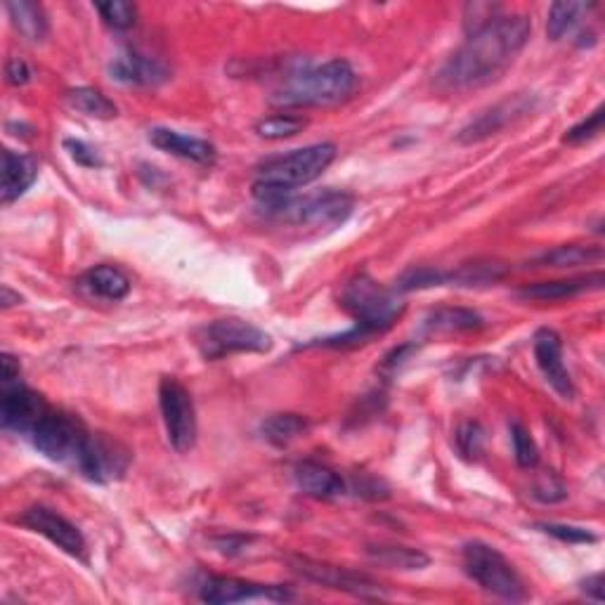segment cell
<instances>
[{"label": "cell", "instance_id": "cell-29", "mask_svg": "<svg viewBox=\"0 0 605 605\" xmlns=\"http://www.w3.org/2000/svg\"><path fill=\"white\" fill-rule=\"evenodd\" d=\"M308 128V119L298 117V114H275L256 123V133L263 140H286L302 133Z\"/></svg>", "mask_w": 605, "mask_h": 605}, {"label": "cell", "instance_id": "cell-12", "mask_svg": "<svg viewBox=\"0 0 605 605\" xmlns=\"http://www.w3.org/2000/svg\"><path fill=\"white\" fill-rule=\"evenodd\" d=\"M20 523L32 532H38V535L52 542L57 549H62L64 554L74 558H85V539L81 535V530L57 511L48 507H32L22 513Z\"/></svg>", "mask_w": 605, "mask_h": 605}, {"label": "cell", "instance_id": "cell-25", "mask_svg": "<svg viewBox=\"0 0 605 605\" xmlns=\"http://www.w3.org/2000/svg\"><path fill=\"white\" fill-rule=\"evenodd\" d=\"M369 556L377 560L379 566L393 570H424L428 566V556L412 546L400 544H379L369 546Z\"/></svg>", "mask_w": 605, "mask_h": 605}, {"label": "cell", "instance_id": "cell-5", "mask_svg": "<svg viewBox=\"0 0 605 605\" xmlns=\"http://www.w3.org/2000/svg\"><path fill=\"white\" fill-rule=\"evenodd\" d=\"M334 158L336 145H331V142H317V145L300 147L289 154L272 156L258 166L253 197L263 206L286 194H294L298 187H306L320 178L334 164Z\"/></svg>", "mask_w": 605, "mask_h": 605}, {"label": "cell", "instance_id": "cell-36", "mask_svg": "<svg viewBox=\"0 0 605 605\" xmlns=\"http://www.w3.org/2000/svg\"><path fill=\"white\" fill-rule=\"evenodd\" d=\"M64 150L79 166H85V168L103 166V158L97 156V152L91 145H85L83 140H64Z\"/></svg>", "mask_w": 605, "mask_h": 605}, {"label": "cell", "instance_id": "cell-28", "mask_svg": "<svg viewBox=\"0 0 605 605\" xmlns=\"http://www.w3.org/2000/svg\"><path fill=\"white\" fill-rule=\"evenodd\" d=\"M67 103L74 107L76 111L85 114V117H95V119H114L117 117V105L111 103L107 95H103L95 88H74L67 93Z\"/></svg>", "mask_w": 605, "mask_h": 605}, {"label": "cell", "instance_id": "cell-33", "mask_svg": "<svg viewBox=\"0 0 605 605\" xmlns=\"http://www.w3.org/2000/svg\"><path fill=\"white\" fill-rule=\"evenodd\" d=\"M603 114H605L603 105L596 107L586 119H582L578 126L570 128V131L564 135V142H568V145H582V142H586V140H594L603 128Z\"/></svg>", "mask_w": 605, "mask_h": 605}, {"label": "cell", "instance_id": "cell-38", "mask_svg": "<svg viewBox=\"0 0 605 605\" xmlns=\"http://www.w3.org/2000/svg\"><path fill=\"white\" fill-rule=\"evenodd\" d=\"M34 71L32 67H28L26 60H22V57H10L8 64H5V79L10 85H26L28 81H32Z\"/></svg>", "mask_w": 605, "mask_h": 605}, {"label": "cell", "instance_id": "cell-1", "mask_svg": "<svg viewBox=\"0 0 605 605\" xmlns=\"http://www.w3.org/2000/svg\"><path fill=\"white\" fill-rule=\"evenodd\" d=\"M530 32L525 14H497L448 57L438 71V85L444 91H471L497 81L521 55Z\"/></svg>", "mask_w": 605, "mask_h": 605}, {"label": "cell", "instance_id": "cell-40", "mask_svg": "<svg viewBox=\"0 0 605 605\" xmlns=\"http://www.w3.org/2000/svg\"><path fill=\"white\" fill-rule=\"evenodd\" d=\"M20 379V363L12 355H3V385H14Z\"/></svg>", "mask_w": 605, "mask_h": 605}, {"label": "cell", "instance_id": "cell-21", "mask_svg": "<svg viewBox=\"0 0 605 605\" xmlns=\"http://www.w3.org/2000/svg\"><path fill=\"white\" fill-rule=\"evenodd\" d=\"M38 176V162L32 154H20L5 150L3 152V185H0V201L12 204L17 201Z\"/></svg>", "mask_w": 605, "mask_h": 605}, {"label": "cell", "instance_id": "cell-39", "mask_svg": "<svg viewBox=\"0 0 605 605\" xmlns=\"http://www.w3.org/2000/svg\"><path fill=\"white\" fill-rule=\"evenodd\" d=\"M582 592L589 596V598H594V601H603V574L596 572L592 574V578H586L582 584Z\"/></svg>", "mask_w": 605, "mask_h": 605}, {"label": "cell", "instance_id": "cell-27", "mask_svg": "<svg viewBox=\"0 0 605 605\" xmlns=\"http://www.w3.org/2000/svg\"><path fill=\"white\" fill-rule=\"evenodd\" d=\"M424 327L426 331H434V334H452V331L478 329L483 327V320L478 312L466 308H442L430 315Z\"/></svg>", "mask_w": 605, "mask_h": 605}, {"label": "cell", "instance_id": "cell-41", "mask_svg": "<svg viewBox=\"0 0 605 605\" xmlns=\"http://www.w3.org/2000/svg\"><path fill=\"white\" fill-rule=\"evenodd\" d=\"M17 302H22V296L12 294L10 286H3V308H12V306H17Z\"/></svg>", "mask_w": 605, "mask_h": 605}, {"label": "cell", "instance_id": "cell-11", "mask_svg": "<svg viewBox=\"0 0 605 605\" xmlns=\"http://www.w3.org/2000/svg\"><path fill=\"white\" fill-rule=\"evenodd\" d=\"M197 589H199V598L204 603H213V605H229V603H241V601H253V598L284 603V601L294 598L289 589H284V586L258 584V582L237 580V578H223V574H206V578L199 582Z\"/></svg>", "mask_w": 605, "mask_h": 605}, {"label": "cell", "instance_id": "cell-30", "mask_svg": "<svg viewBox=\"0 0 605 605\" xmlns=\"http://www.w3.org/2000/svg\"><path fill=\"white\" fill-rule=\"evenodd\" d=\"M448 282H450V272L434 270V268H412L395 282V294L430 289V286H442Z\"/></svg>", "mask_w": 605, "mask_h": 605}, {"label": "cell", "instance_id": "cell-13", "mask_svg": "<svg viewBox=\"0 0 605 605\" xmlns=\"http://www.w3.org/2000/svg\"><path fill=\"white\" fill-rule=\"evenodd\" d=\"M532 351H535L537 367L542 371L544 381L549 383L554 391L564 398H574V383L570 379V371L564 363V341L554 329H539L535 339H532Z\"/></svg>", "mask_w": 605, "mask_h": 605}, {"label": "cell", "instance_id": "cell-37", "mask_svg": "<svg viewBox=\"0 0 605 605\" xmlns=\"http://www.w3.org/2000/svg\"><path fill=\"white\" fill-rule=\"evenodd\" d=\"M535 495L539 501H546V503H554V501H560V499H566V487L564 483H560L554 473L549 475H542V478L537 481L535 485Z\"/></svg>", "mask_w": 605, "mask_h": 605}, {"label": "cell", "instance_id": "cell-9", "mask_svg": "<svg viewBox=\"0 0 605 605\" xmlns=\"http://www.w3.org/2000/svg\"><path fill=\"white\" fill-rule=\"evenodd\" d=\"M158 407L170 448L180 454L190 452L197 442V412L190 391L176 377H164L158 383Z\"/></svg>", "mask_w": 605, "mask_h": 605}, {"label": "cell", "instance_id": "cell-20", "mask_svg": "<svg viewBox=\"0 0 605 605\" xmlns=\"http://www.w3.org/2000/svg\"><path fill=\"white\" fill-rule=\"evenodd\" d=\"M605 282L603 272H589L582 277H570V280H556V282H537V284H525L518 296L527 300H566L572 296H580L584 292H596Z\"/></svg>", "mask_w": 605, "mask_h": 605}, {"label": "cell", "instance_id": "cell-18", "mask_svg": "<svg viewBox=\"0 0 605 605\" xmlns=\"http://www.w3.org/2000/svg\"><path fill=\"white\" fill-rule=\"evenodd\" d=\"M79 289L99 300H109V302H119L128 294H131V280L123 270L114 268V265H95L88 272H83L76 282Z\"/></svg>", "mask_w": 605, "mask_h": 605}, {"label": "cell", "instance_id": "cell-16", "mask_svg": "<svg viewBox=\"0 0 605 605\" xmlns=\"http://www.w3.org/2000/svg\"><path fill=\"white\" fill-rule=\"evenodd\" d=\"M109 76L117 83L135 85V88H156L170 79V71L154 57L131 50L114 57L109 62Z\"/></svg>", "mask_w": 605, "mask_h": 605}, {"label": "cell", "instance_id": "cell-17", "mask_svg": "<svg viewBox=\"0 0 605 605\" xmlns=\"http://www.w3.org/2000/svg\"><path fill=\"white\" fill-rule=\"evenodd\" d=\"M150 142L166 154H173L185 162H192L199 166H213L215 164V147L209 140H201L194 135H185L173 131V128H152Z\"/></svg>", "mask_w": 605, "mask_h": 605}, {"label": "cell", "instance_id": "cell-10", "mask_svg": "<svg viewBox=\"0 0 605 605\" xmlns=\"http://www.w3.org/2000/svg\"><path fill=\"white\" fill-rule=\"evenodd\" d=\"M292 568L300 574V578H306V580L317 582L322 586L339 589V592L353 594L359 598H383L385 596L379 582H373L369 574L351 570V568L331 566V564H322V560H312V558H302V556L292 558Z\"/></svg>", "mask_w": 605, "mask_h": 605}, {"label": "cell", "instance_id": "cell-14", "mask_svg": "<svg viewBox=\"0 0 605 605\" xmlns=\"http://www.w3.org/2000/svg\"><path fill=\"white\" fill-rule=\"evenodd\" d=\"M50 407L38 393L14 383L3 388V402H0V419L8 430H17L22 436H32L34 426Z\"/></svg>", "mask_w": 605, "mask_h": 605}, {"label": "cell", "instance_id": "cell-24", "mask_svg": "<svg viewBox=\"0 0 605 605\" xmlns=\"http://www.w3.org/2000/svg\"><path fill=\"white\" fill-rule=\"evenodd\" d=\"M603 249L601 247H582V244H566V247H556L537 256L535 265L539 268H578L589 263H601Z\"/></svg>", "mask_w": 605, "mask_h": 605}, {"label": "cell", "instance_id": "cell-23", "mask_svg": "<svg viewBox=\"0 0 605 605\" xmlns=\"http://www.w3.org/2000/svg\"><path fill=\"white\" fill-rule=\"evenodd\" d=\"M596 8V3H578V0H564V3H554L549 10V20H546V34L551 40L566 38L580 26L584 14Z\"/></svg>", "mask_w": 605, "mask_h": 605}, {"label": "cell", "instance_id": "cell-26", "mask_svg": "<svg viewBox=\"0 0 605 605\" xmlns=\"http://www.w3.org/2000/svg\"><path fill=\"white\" fill-rule=\"evenodd\" d=\"M308 428H310L308 419L300 414H272L261 424L265 440L277 444V448H284V444L294 442L296 438L306 434Z\"/></svg>", "mask_w": 605, "mask_h": 605}, {"label": "cell", "instance_id": "cell-34", "mask_svg": "<svg viewBox=\"0 0 605 605\" xmlns=\"http://www.w3.org/2000/svg\"><path fill=\"white\" fill-rule=\"evenodd\" d=\"M483 442H485V430H483L481 424L468 422V424H461L459 426V430H456V448H459L461 456H466V459L478 456L481 450H483Z\"/></svg>", "mask_w": 605, "mask_h": 605}, {"label": "cell", "instance_id": "cell-19", "mask_svg": "<svg viewBox=\"0 0 605 605\" xmlns=\"http://www.w3.org/2000/svg\"><path fill=\"white\" fill-rule=\"evenodd\" d=\"M294 481L302 495L312 499H334L345 493V483L341 475L320 461H300L294 468Z\"/></svg>", "mask_w": 605, "mask_h": 605}, {"label": "cell", "instance_id": "cell-22", "mask_svg": "<svg viewBox=\"0 0 605 605\" xmlns=\"http://www.w3.org/2000/svg\"><path fill=\"white\" fill-rule=\"evenodd\" d=\"M5 10L10 14L12 26L17 28L26 40H34V43L46 40L50 24L43 5L32 3V0H10V3H5Z\"/></svg>", "mask_w": 605, "mask_h": 605}, {"label": "cell", "instance_id": "cell-31", "mask_svg": "<svg viewBox=\"0 0 605 605\" xmlns=\"http://www.w3.org/2000/svg\"><path fill=\"white\" fill-rule=\"evenodd\" d=\"M103 22L114 28V32H128L138 20V8L126 0H107V3H95Z\"/></svg>", "mask_w": 605, "mask_h": 605}, {"label": "cell", "instance_id": "cell-4", "mask_svg": "<svg viewBox=\"0 0 605 605\" xmlns=\"http://www.w3.org/2000/svg\"><path fill=\"white\" fill-rule=\"evenodd\" d=\"M341 306L355 317V327L343 331L339 336L322 339L317 345L324 348H348V345H359L369 341L371 336L381 334V331L391 329L398 317L402 315V302L395 298L393 292H385L365 272H359L341 294Z\"/></svg>", "mask_w": 605, "mask_h": 605}, {"label": "cell", "instance_id": "cell-8", "mask_svg": "<svg viewBox=\"0 0 605 605\" xmlns=\"http://www.w3.org/2000/svg\"><path fill=\"white\" fill-rule=\"evenodd\" d=\"M197 345L206 359H221L235 353H268L272 339L261 327L239 317H225L199 329Z\"/></svg>", "mask_w": 605, "mask_h": 605}, {"label": "cell", "instance_id": "cell-3", "mask_svg": "<svg viewBox=\"0 0 605 605\" xmlns=\"http://www.w3.org/2000/svg\"><path fill=\"white\" fill-rule=\"evenodd\" d=\"M357 88V74L348 60H329L324 64L286 71L284 79L272 95L277 107L306 109V107H331L348 99Z\"/></svg>", "mask_w": 605, "mask_h": 605}, {"label": "cell", "instance_id": "cell-35", "mask_svg": "<svg viewBox=\"0 0 605 605\" xmlns=\"http://www.w3.org/2000/svg\"><path fill=\"white\" fill-rule=\"evenodd\" d=\"M537 530L546 532V535H551L560 542H568V544H594L596 542V535L594 532H589L584 527H578V525H564V523H537L535 525Z\"/></svg>", "mask_w": 605, "mask_h": 605}, {"label": "cell", "instance_id": "cell-7", "mask_svg": "<svg viewBox=\"0 0 605 605\" xmlns=\"http://www.w3.org/2000/svg\"><path fill=\"white\" fill-rule=\"evenodd\" d=\"M464 570L468 578L481 584L487 594L503 601H525L527 589L511 560L485 542L464 544Z\"/></svg>", "mask_w": 605, "mask_h": 605}, {"label": "cell", "instance_id": "cell-32", "mask_svg": "<svg viewBox=\"0 0 605 605\" xmlns=\"http://www.w3.org/2000/svg\"><path fill=\"white\" fill-rule=\"evenodd\" d=\"M511 440H513V454L518 466L523 468H532L539 461V450L535 440H532L530 430L523 424H511Z\"/></svg>", "mask_w": 605, "mask_h": 605}, {"label": "cell", "instance_id": "cell-6", "mask_svg": "<svg viewBox=\"0 0 605 605\" xmlns=\"http://www.w3.org/2000/svg\"><path fill=\"white\" fill-rule=\"evenodd\" d=\"M355 201L351 194L327 190L308 197L286 194L272 204H265V213L272 218L292 223V225H310V227H336L348 221Z\"/></svg>", "mask_w": 605, "mask_h": 605}, {"label": "cell", "instance_id": "cell-15", "mask_svg": "<svg viewBox=\"0 0 605 605\" xmlns=\"http://www.w3.org/2000/svg\"><path fill=\"white\" fill-rule=\"evenodd\" d=\"M532 103H535V99L527 95H513L509 99H503V103L483 111L478 119L471 121L464 131L459 133V140L466 142V145H473V142H481L489 135L501 133L509 123L525 117V114L532 109Z\"/></svg>", "mask_w": 605, "mask_h": 605}, {"label": "cell", "instance_id": "cell-2", "mask_svg": "<svg viewBox=\"0 0 605 605\" xmlns=\"http://www.w3.org/2000/svg\"><path fill=\"white\" fill-rule=\"evenodd\" d=\"M28 438L40 454L76 468L93 483H107L126 471V456L109 440L91 434V428L69 412L50 407Z\"/></svg>", "mask_w": 605, "mask_h": 605}]
</instances>
